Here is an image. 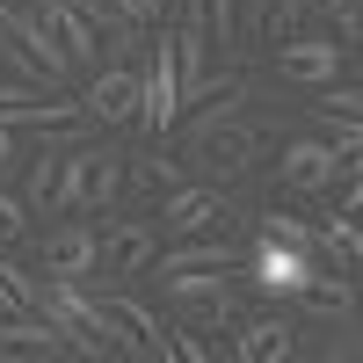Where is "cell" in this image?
<instances>
[{
  "mask_svg": "<svg viewBox=\"0 0 363 363\" xmlns=\"http://www.w3.org/2000/svg\"><path fill=\"white\" fill-rule=\"evenodd\" d=\"M116 196H124V160L102 145H73V153H58L44 211H109Z\"/></svg>",
  "mask_w": 363,
  "mask_h": 363,
  "instance_id": "6da1fadb",
  "label": "cell"
},
{
  "mask_svg": "<svg viewBox=\"0 0 363 363\" xmlns=\"http://www.w3.org/2000/svg\"><path fill=\"white\" fill-rule=\"evenodd\" d=\"M189 160L196 174H211V182H233V174H247L255 160H262V131L255 124H240V116H196L189 124Z\"/></svg>",
  "mask_w": 363,
  "mask_h": 363,
  "instance_id": "7a4b0ae2",
  "label": "cell"
},
{
  "mask_svg": "<svg viewBox=\"0 0 363 363\" xmlns=\"http://www.w3.org/2000/svg\"><path fill=\"white\" fill-rule=\"evenodd\" d=\"M174 116H182V87H174V37H160L153 44V58H145V73H138V116L131 124H145V131H174Z\"/></svg>",
  "mask_w": 363,
  "mask_h": 363,
  "instance_id": "3957f363",
  "label": "cell"
},
{
  "mask_svg": "<svg viewBox=\"0 0 363 363\" xmlns=\"http://www.w3.org/2000/svg\"><path fill=\"white\" fill-rule=\"evenodd\" d=\"M240 269L255 277V291H269V298H298L306 291V277H313V255L306 247H284V240H255L247 255H240Z\"/></svg>",
  "mask_w": 363,
  "mask_h": 363,
  "instance_id": "277c9868",
  "label": "cell"
},
{
  "mask_svg": "<svg viewBox=\"0 0 363 363\" xmlns=\"http://www.w3.org/2000/svg\"><path fill=\"white\" fill-rule=\"evenodd\" d=\"M153 255H160V225H145V218H116L109 233H95L102 277H138V269H153Z\"/></svg>",
  "mask_w": 363,
  "mask_h": 363,
  "instance_id": "5b68a950",
  "label": "cell"
},
{
  "mask_svg": "<svg viewBox=\"0 0 363 363\" xmlns=\"http://www.w3.org/2000/svg\"><path fill=\"white\" fill-rule=\"evenodd\" d=\"M277 174L291 182V189H306V196H320V189H335V174H356L327 138H291L284 153H277Z\"/></svg>",
  "mask_w": 363,
  "mask_h": 363,
  "instance_id": "8992f818",
  "label": "cell"
},
{
  "mask_svg": "<svg viewBox=\"0 0 363 363\" xmlns=\"http://www.w3.org/2000/svg\"><path fill=\"white\" fill-rule=\"evenodd\" d=\"M342 44L335 37H277V73L291 80V87H327L342 73Z\"/></svg>",
  "mask_w": 363,
  "mask_h": 363,
  "instance_id": "52a82bcc",
  "label": "cell"
},
{
  "mask_svg": "<svg viewBox=\"0 0 363 363\" xmlns=\"http://www.w3.org/2000/svg\"><path fill=\"white\" fill-rule=\"evenodd\" d=\"M44 22H51V37H58V51L73 58V66H95L102 58V22L80 8V0H29Z\"/></svg>",
  "mask_w": 363,
  "mask_h": 363,
  "instance_id": "ba28073f",
  "label": "cell"
},
{
  "mask_svg": "<svg viewBox=\"0 0 363 363\" xmlns=\"http://www.w3.org/2000/svg\"><path fill=\"white\" fill-rule=\"evenodd\" d=\"M218 218H225L218 182H174V189H160V225L167 233H211Z\"/></svg>",
  "mask_w": 363,
  "mask_h": 363,
  "instance_id": "9c48e42d",
  "label": "cell"
},
{
  "mask_svg": "<svg viewBox=\"0 0 363 363\" xmlns=\"http://www.w3.org/2000/svg\"><path fill=\"white\" fill-rule=\"evenodd\" d=\"M80 116H87V124H131V116H138V73L131 66H102L95 87L80 95Z\"/></svg>",
  "mask_w": 363,
  "mask_h": 363,
  "instance_id": "30bf717a",
  "label": "cell"
},
{
  "mask_svg": "<svg viewBox=\"0 0 363 363\" xmlns=\"http://www.w3.org/2000/svg\"><path fill=\"white\" fill-rule=\"evenodd\" d=\"M233 356H240V363H284V356H298V327H291V320H277V313L240 320Z\"/></svg>",
  "mask_w": 363,
  "mask_h": 363,
  "instance_id": "8fae6325",
  "label": "cell"
},
{
  "mask_svg": "<svg viewBox=\"0 0 363 363\" xmlns=\"http://www.w3.org/2000/svg\"><path fill=\"white\" fill-rule=\"evenodd\" d=\"M174 306H203L211 320H233V291H225V269H160Z\"/></svg>",
  "mask_w": 363,
  "mask_h": 363,
  "instance_id": "7c38bea8",
  "label": "cell"
},
{
  "mask_svg": "<svg viewBox=\"0 0 363 363\" xmlns=\"http://www.w3.org/2000/svg\"><path fill=\"white\" fill-rule=\"evenodd\" d=\"M37 262H44V277H80V284H87V277H95V225H80V218L58 225V233L44 240Z\"/></svg>",
  "mask_w": 363,
  "mask_h": 363,
  "instance_id": "4fadbf2b",
  "label": "cell"
},
{
  "mask_svg": "<svg viewBox=\"0 0 363 363\" xmlns=\"http://www.w3.org/2000/svg\"><path fill=\"white\" fill-rule=\"evenodd\" d=\"M0 15H8V37H15V44H22L29 58H37V66H44L51 80H66V73H73V58L58 51V37H51V22H44L37 8H0Z\"/></svg>",
  "mask_w": 363,
  "mask_h": 363,
  "instance_id": "5bb4252c",
  "label": "cell"
},
{
  "mask_svg": "<svg viewBox=\"0 0 363 363\" xmlns=\"http://www.w3.org/2000/svg\"><path fill=\"white\" fill-rule=\"evenodd\" d=\"M160 269H240V247L225 233H211V240H189V247H167V255H153Z\"/></svg>",
  "mask_w": 363,
  "mask_h": 363,
  "instance_id": "9a60e30c",
  "label": "cell"
},
{
  "mask_svg": "<svg viewBox=\"0 0 363 363\" xmlns=\"http://www.w3.org/2000/svg\"><path fill=\"white\" fill-rule=\"evenodd\" d=\"M313 247H320V255H335L342 269H356V255H363V240H356V225L342 218V211H320V225H313Z\"/></svg>",
  "mask_w": 363,
  "mask_h": 363,
  "instance_id": "2e32d148",
  "label": "cell"
},
{
  "mask_svg": "<svg viewBox=\"0 0 363 363\" xmlns=\"http://www.w3.org/2000/svg\"><path fill=\"white\" fill-rule=\"evenodd\" d=\"M298 298H313L320 313H349V306H356V291H349V277H320V269L306 277V291H298Z\"/></svg>",
  "mask_w": 363,
  "mask_h": 363,
  "instance_id": "e0dca14e",
  "label": "cell"
},
{
  "mask_svg": "<svg viewBox=\"0 0 363 363\" xmlns=\"http://www.w3.org/2000/svg\"><path fill=\"white\" fill-rule=\"evenodd\" d=\"M0 291H8V298H15V306H22V313H37V291H44V284H37V277H29V269H22L15 255H0Z\"/></svg>",
  "mask_w": 363,
  "mask_h": 363,
  "instance_id": "ac0fdd59",
  "label": "cell"
},
{
  "mask_svg": "<svg viewBox=\"0 0 363 363\" xmlns=\"http://www.w3.org/2000/svg\"><path fill=\"white\" fill-rule=\"evenodd\" d=\"M262 233H269V240H284V247H306V255H313V225L298 218V211H269Z\"/></svg>",
  "mask_w": 363,
  "mask_h": 363,
  "instance_id": "d6986e66",
  "label": "cell"
},
{
  "mask_svg": "<svg viewBox=\"0 0 363 363\" xmlns=\"http://www.w3.org/2000/svg\"><path fill=\"white\" fill-rule=\"evenodd\" d=\"M327 145L356 167V160H363V124H356V116H327Z\"/></svg>",
  "mask_w": 363,
  "mask_h": 363,
  "instance_id": "ffe728a7",
  "label": "cell"
},
{
  "mask_svg": "<svg viewBox=\"0 0 363 363\" xmlns=\"http://www.w3.org/2000/svg\"><path fill=\"white\" fill-rule=\"evenodd\" d=\"M131 182H138V189H174V182H182V160H138V167H124Z\"/></svg>",
  "mask_w": 363,
  "mask_h": 363,
  "instance_id": "44dd1931",
  "label": "cell"
},
{
  "mask_svg": "<svg viewBox=\"0 0 363 363\" xmlns=\"http://www.w3.org/2000/svg\"><path fill=\"white\" fill-rule=\"evenodd\" d=\"M0 66H15V73H22V87H44V80H51V73H44V66H37V58H29L15 37H0Z\"/></svg>",
  "mask_w": 363,
  "mask_h": 363,
  "instance_id": "7402d4cb",
  "label": "cell"
},
{
  "mask_svg": "<svg viewBox=\"0 0 363 363\" xmlns=\"http://www.w3.org/2000/svg\"><path fill=\"white\" fill-rule=\"evenodd\" d=\"M51 174H58V153H37V167H29V189H22V203H29V211H44Z\"/></svg>",
  "mask_w": 363,
  "mask_h": 363,
  "instance_id": "603a6c76",
  "label": "cell"
},
{
  "mask_svg": "<svg viewBox=\"0 0 363 363\" xmlns=\"http://www.w3.org/2000/svg\"><path fill=\"white\" fill-rule=\"evenodd\" d=\"M22 225H29V203H22L15 189H0V247H8V240H22Z\"/></svg>",
  "mask_w": 363,
  "mask_h": 363,
  "instance_id": "cb8c5ba5",
  "label": "cell"
},
{
  "mask_svg": "<svg viewBox=\"0 0 363 363\" xmlns=\"http://www.w3.org/2000/svg\"><path fill=\"white\" fill-rule=\"evenodd\" d=\"M320 109H327V116H363V95H356V87H335V80H327V87H320Z\"/></svg>",
  "mask_w": 363,
  "mask_h": 363,
  "instance_id": "d4e9b609",
  "label": "cell"
},
{
  "mask_svg": "<svg viewBox=\"0 0 363 363\" xmlns=\"http://www.w3.org/2000/svg\"><path fill=\"white\" fill-rule=\"evenodd\" d=\"M109 8L124 15V22H160V15L174 8V0H109Z\"/></svg>",
  "mask_w": 363,
  "mask_h": 363,
  "instance_id": "484cf974",
  "label": "cell"
},
{
  "mask_svg": "<svg viewBox=\"0 0 363 363\" xmlns=\"http://www.w3.org/2000/svg\"><path fill=\"white\" fill-rule=\"evenodd\" d=\"M335 29H342V51L363 37V8H356V0H335Z\"/></svg>",
  "mask_w": 363,
  "mask_h": 363,
  "instance_id": "4316f807",
  "label": "cell"
},
{
  "mask_svg": "<svg viewBox=\"0 0 363 363\" xmlns=\"http://www.w3.org/2000/svg\"><path fill=\"white\" fill-rule=\"evenodd\" d=\"M15 138H22V131L8 124V116H0V167H8V160H15Z\"/></svg>",
  "mask_w": 363,
  "mask_h": 363,
  "instance_id": "83f0119b",
  "label": "cell"
},
{
  "mask_svg": "<svg viewBox=\"0 0 363 363\" xmlns=\"http://www.w3.org/2000/svg\"><path fill=\"white\" fill-rule=\"evenodd\" d=\"M8 313H22V306H15V298H8V291H0V320H8Z\"/></svg>",
  "mask_w": 363,
  "mask_h": 363,
  "instance_id": "f1b7e54d",
  "label": "cell"
},
{
  "mask_svg": "<svg viewBox=\"0 0 363 363\" xmlns=\"http://www.w3.org/2000/svg\"><path fill=\"white\" fill-rule=\"evenodd\" d=\"M0 8H8V0H0Z\"/></svg>",
  "mask_w": 363,
  "mask_h": 363,
  "instance_id": "f546056e",
  "label": "cell"
}]
</instances>
